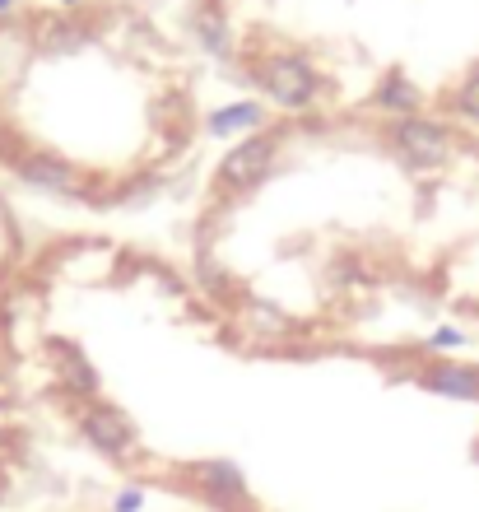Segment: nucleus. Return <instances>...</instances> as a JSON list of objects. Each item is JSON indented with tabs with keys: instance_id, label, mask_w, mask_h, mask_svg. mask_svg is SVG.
Here are the masks:
<instances>
[{
	"instance_id": "nucleus-1",
	"label": "nucleus",
	"mask_w": 479,
	"mask_h": 512,
	"mask_svg": "<svg viewBox=\"0 0 479 512\" xmlns=\"http://www.w3.org/2000/svg\"><path fill=\"white\" fill-rule=\"evenodd\" d=\"M247 80L256 84V94L266 108L284 112H312L321 98L331 94V80L321 75L303 52H261L247 61Z\"/></svg>"
},
{
	"instance_id": "nucleus-2",
	"label": "nucleus",
	"mask_w": 479,
	"mask_h": 512,
	"mask_svg": "<svg viewBox=\"0 0 479 512\" xmlns=\"http://www.w3.org/2000/svg\"><path fill=\"white\" fill-rule=\"evenodd\" d=\"M382 145L396 154L410 173H438L456 159V131L433 117H396L382 126Z\"/></svg>"
},
{
	"instance_id": "nucleus-3",
	"label": "nucleus",
	"mask_w": 479,
	"mask_h": 512,
	"mask_svg": "<svg viewBox=\"0 0 479 512\" xmlns=\"http://www.w3.org/2000/svg\"><path fill=\"white\" fill-rule=\"evenodd\" d=\"M10 173L24 187L42 191V196H56V201H94L98 196V177L84 163L56 154V149H24V154H14Z\"/></svg>"
},
{
	"instance_id": "nucleus-4",
	"label": "nucleus",
	"mask_w": 479,
	"mask_h": 512,
	"mask_svg": "<svg viewBox=\"0 0 479 512\" xmlns=\"http://www.w3.org/2000/svg\"><path fill=\"white\" fill-rule=\"evenodd\" d=\"M280 149H284V131H256L247 140L228 149L224 159L214 163V196H247L280 168Z\"/></svg>"
},
{
	"instance_id": "nucleus-5",
	"label": "nucleus",
	"mask_w": 479,
	"mask_h": 512,
	"mask_svg": "<svg viewBox=\"0 0 479 512\" xmlns=\"http://www.w3.org/2000/svg\"><path fill=\"white\" fill-rule=\"evenodd\" d=\"M173 480H182L196 499H205L219 512H252V489H247V475H242L238 461L228 457L187 461V466L173 471Z\"/></svg>"
},
{
	"instance_id": "nucleus-6",
	"label": "nucleus",
	"mask_w": 479,
	"mask_h": 512,
	"mask_svg": "<svg viewBox=\"0 0 479 512\" xmlns=\"http://www.w3.org/2000/svg\"><path fill=\"white\" fill-rule=\"evenodd\" d=\"M80 438L94 447L98 457L107 461H131V452L140 447V429H135V419L112 401H89L80 410Z\"/></svg>"
},
{
	"instance_id": "nucleus-7",
	"label": "nucleus",
	"mask_w": 479,
	"mask_h": 512,
	"mask_svg": "<svg viewBox=\"0 0 479 512\" xmlns=\"http://www.w3.org/2000/svg\"><path fill=\"white\" fill-rule=\"evenodd\" d=\"M47 359H52V378L75 401H98V368L75 340H47Z\"/></svg>"
},
{
	"instance_id": "nucleus-8",
	"label": "nucleus",
	"mask_w": 479,
	"mask_h": 512,
	"mask_svg": "<svg viewBox=\"0 0 479 512\" xmlns=\"http://www.w3.org/2000/svg\"><path fill=\"white\" fill-rule=\"evenodd\" d=\"M270 122V108L261 98H238V103H224V108H214L205 117V135L214 140H247V135L266 131Z\"/></svg>"
},
{
	"instance_id": "nucleus-9",
	"label": "nucleus",
	"mask_w": 479,
	"mask_h": 512,
	"mask_svg": "<svg viewBox=\"0 0 479 512\" xmlns=\"http://www.w3.org/2000/svg\"><path fill=\"white\" fill-rule=\"evenodd\" d=\"M373 108L382 112V117H424V89L405 75V70H386L382 80H377L373 89Z\"/></svg>"
},
{
	"instance_id": "nucleus-10",
	"label": "nucleus",
	"mask_w": 479,
	"mask_h": 512,
	"mask_svg": "<svg viewBox=\"0 0 479 512\" xmlns=\"http://www.w3.org/2000/svg\"><path fill=\"white\" fill-rule=\"evenodd\" d=\"M424 382L433 396L447 401H479V368L475 364H456V359H438L433 368H424Z\"/></svg>"
},
{
	"instance_id": "nucleus-11",
	"label": "nucleus",
	"mask_w": 479,
	"mask_h": 512,
	"mask_svg": "<svg viewBox=\"0 0 479 512\" xmlns=\"http://www.w3.org/2000/svg\"><path fill=\"white\" fill-rule=\"evenodd\" d=\"M242 322H247V331H252L256 340H284L298 331V322H293L280 303H270V298H252V303L242 308Z\"/></svg>"
},
{
	"instance_id": "nucleus-12",
	"label": "nucleus",
	"mask_w": 479,
	"mask_h": 512,
	"mask_svg": "<svg viewBox=\"0 0 479 512\" xmlns=\"http://www.w3.org/2000/svg\"><path fill=\"white\" fill-rule=\"evenodd\" d=\"M191 28H196L200 47H205L210 56H228V52H233V28H228L224 10H214V5H205V10H196Z\"/></svg>"
},
{
	"instance_id": "nucleus-13",
	"label": "nucleus",
	"mask_w": 479,
	"mask_h": 512,
	"mask_svg": "<svg viewBox=\"0 0 479 512\" xmlns=\"http://www.w3.org/2000/svg\"><path fill=\"white\" fill-rule=\"evenodd\" d=\"M452 112L461 117V122H470V126H479V61L475 66L456 80V89H452Z\"/></svg>"
},
{
	"instance_id": "nucleus-14",
	"label": "nucleus",
	"mask_w": 479,
	"mask_h": 512,
	"mask_svg": "<svg viewBox=\"0 0 479 512\" xmlns=\"http://www.w3.org/2000/svg\"><path fill=\"white\" fill-rule=\"evenodd\" d=\"M200 284H205V294H228V289H233V280H228V270L219 266V261H210V256H200Z\"/></svg>"
},
{
	"instance_id": "nucleus-15",
	"label": "nucleus",
	"mask_w": 479,
	"mask_h": 512,
	"mask_svg": "<svg viewBox=\"0 0 479 512\" xmlns=\"http://www.w3.org/2000/svg\"><path fill=\"white\" fill-rule=\"evenodd\" d=\"M461 345H466V336H461L456 326H438V331L424 340L428 354H452V350H461Z\"/></svg>"
},
{
	"instance_id": "nucleus-16",
	"label": "nucleus",
	"mask_w": 479,
	"mask_h": 512,
	"mask_svg": "<svg viewBox=\"0 0 479 512\" xmlns=\"http://www.w3.org/2000/svg\"><path fill=\"white\" fill-rule=\"evenodd\" d=\"M112 512H145V489H140V485H126L117 499H112Z\"/></svg>"
},
{
	"instance_id": "nucleus-17",
	"label": "nucleus",
	"mask_w": 479,
	"mask_h": 512,
	"mask_svg": "<svg viewBox=\"0 0 479 512\" xmlns=\"http://www.w3.org/2000/svg\"><path fill=\"white\" fill-rule=\"evenodd\" d=\"M56 5H66V10H75V5H84V0H56Z\"/></svg>"
}]
</instances>
